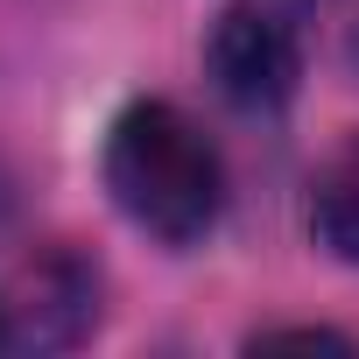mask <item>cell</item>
<instances>
[{"mask_svg": "<svg viewBox=\"0 0 359 359\" xmlns=\"http://www.w3.org/2000/svg\"><path fill=\"white\" fill-rule=\"evenodd\" d=\"M0 345H15V317H8V303H0Z\"/></svg>", "mask_w": 359, "mask_h": 359, "instance_id": "8992f818", "label": "cell"}, {"mask_svg": "<svg viewBox=\"0 0 359 359\" xmlns=\"http://www.w3.org/2000/svg\"><path fill=\"white\" fill-rule=\"evenodd\" d=\"M92 268L85 261H71V254H50L43 268H29V296L36 303H22V317H29V338L36 345H71L85 324H92Z\"/></svg>", "mask_w": 359, "mask_h": 359, "instance_id": "3957f363", "label": "cell"}, {"mask_svg": "<svg viewBox=\"0 0 359 359\" xmlns=\"http://www.w3.org/2000/svg\"><path fill=\"white\" fill-rule=\"evenodd\" d=\"M310 233L331 261L359 268V134L317 169V184H310Z\"/></svg>", "mask_w": 359, "mask_h": 359, "instance_id": "277c9868", "label": "cell"}, {"mask_svg": "<svg viewBox=\"0 0 359 359\" xmlns=\"http://www.w3.org/2000/svg\"><path fill=\"white\" fill-rule=\"evenodd\" d=\"M205 64H212L219 99H233L240 113H275V106H289V92H296V78H303L296 15L282 8V0H233V8L212 22Z\"/></svg>", "mask_w": 359, "mask_h": 359, "instance_id": "7a4b0ae2", "label": "cell"}, {"mask_svg": "<svg viewBox=\"0 0 359 359\" xmlns=\"http://www.w3.org/2000/svg\"><path fill=\"white\" fill-rule=\"evenodd\" d=\"M254 345H352L345 331H324V324H289V331H261Z\"/></svg>", "mask_w": 359, "mask_h": 359, "instance_id": "5b68a950", "label": "cell"}, {"mask_svg": "<svg viewBox=\"0 0 359 359\" xmlns=\"http://www.w3.org/2000/svg\"><path fill=\"white\" fill-rule=\"evenodd\" d=\"M106 191L148 240L198 247L226 205V162L184 106L134 99L106 134Z\"/></svg>", "mask_w": 359, "mask_h": 359, "instance_id": "6da1fadb", "label": "cell"}]
</instances>
